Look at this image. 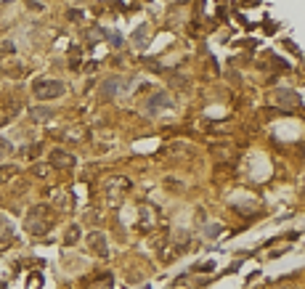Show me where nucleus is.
<instances>
[{"mask_svg": "<svg viewBox=\"0 0 305 289\" xmlns=\"http://www.w3.org/2000/svg\"><path fill=\"white\" fill-rule=\"evenodd\" d=\"M51 167L53 170H72L75 167V157H72L69 152H64V149H53L51 152Z\"/></svg>", "mask_w": 305, "mask_h": 289, "instance_id": "obj_6", "label": "nucleus"}, {"mask_svg": "<svg viewBox=\"0 0 305 289\" xmlns=\"http://www.w3.org/2000/svg\"><path fill=\"white\" fill-rule=\"evenodd\" d=\"M165 244H168V249L162 252V260H173L186 249V239H170V241H165Z\"/></svg>", "mask_w": 305, "mask_h": 289, "instance_id": "obj_9", "label": "nucleus"}, {"mask_svg": "<svg viewBox=\"0 0 305 289\" xmlns=\"http://www.w3.org/2000/svg\"><path fill=\"white\" fill-rule=\"evenodd\" d=\"M88 247L93 249L96 255H101V257H106V255H109V247H106V236H104V234H98V231H93V234L88 236Z\"/></svg>", "mask_w": 305, "mask_h": 289, "instance_id": "obj_8", "label": "nucleus"}, {"mask_svg": "<svg viewBox=\"0 0 305 289\" xmlns=\"http://www.w3.org/2000/svg\"><path fill=\"white\" fill-rule=\"evenodd\" d=\"M64 90L67 88H64L61 80H35V85H32V93L38 101H53V98L64 96Z\"/></svg>", "mask_w": 305, "mask_h": 289, "instance_id": "obj_2", "label": "nucleus"}, {"mask_svg": "<svg viewBox=\"0 0 305 289\" xmlns=\"http://www.w3.org/2000/svg\"><path fill=\"white\" fill-rule=\"evenodd\" d=\"M11 141H8V138H0V157H6V154H11Z\"/></svg>", "mask_w": 305, "mask_h": 289, "instance_id": "obj_17", "label": "nucleus"}, {"mask_svg": "<svg viewBox=\"0 0 305 289\" xmlns=\"http://www.w3.org/2000/svg\"><path fill=\"white\" fill-rule=\"evenodd\" d=\"M114 278H112V273H101V276H96L93 281L88 284V289H114Z\"/></svg>", "mask_w": 305, "mask_h": 289, "instance_id": "obj_10", "label": "nucleus"}, {"mask_svg": "<svg viewBox=\"0 0 305 289\" xmlns=\"http://www.w3.org/2000/svg\"><path fill=\"white\" fill-rule=\"evenodd\" d=\"M6 119H8V117L3 114V109H0V125H3V122H6Z\"/></svg>", "mask_w": 305, "mask_h": 289, "instance_id": "obj_18", "label": "nucleus"}, {"mask_svg": "<svg viewBox=\"0 0 305 289\" xmlns=\"http://www.w3.org/2000/svg\"><path fill=\"white\" fill-rule=\"evenodd\" d=\"M276 98H279L281 104H286V106H300V96L297 93H292V90H276Z\"/></svg>", "mask_w": 305, "mask_h": 289, "instance_id": "obj_11", "label": "nucleus"}, {"mask_svg": "<svg viewBox=\"0 0 305 289\" xmlns=\"http://www.w3.org/2000/svg\"><path fill=\"white\" fill-rule=\"evenodd\" d=\"M32 173L38 175V178H51V175H53V167H51V165H35Z\"/></svg>", "mask_w": 305, "mask_h": 289, "instance_id": "obj_14", "label": "nucleus"}, {"mask_svg": "<svg viewBox=\"0 0 305 289\" xmlns=\"http://www.w3.org/2000/svg\"><path fill=\"white\" fill-rule=\"evenodd\" d=\"M212 154H218V160H231L234 149L231 146H212Z\"/></svg>", "mask_w": 305, "mask_h": 289, "instance_id": "obj_15", "label": "nucleus"}, {"mask_svg": "<svg viewBox=\"0 0 305 289\" xmlns=\"http://www.w3.org/2000/svg\"><path fill=\"white\" fill-rule=\"evenodd\" d=\"M16 173H19V167H16V165H3V167H0V181H3V183L11 181Z\"/></svg>", "mask_w": 305, "mask_h": 289, "instance_id": "obj_13", "label": "nucleus"}, {"mask_svg": "<svg viewBox=\"0 0 305 289\" xmlns=\"http://www.w3.org/2000/svg\"><path fill=\"white\" fill-rule=\"evenodd\" d=\"M77 239H80V226L75 223V226H69V231H67V236H64V241H67V244H75Z\"/></svg>", "mask_w": 305, "mask_h": 289, "instance_id": "obj_16", "label": "nucleus"}, {"mask_svg": "<svg viewBox=\"0 0 305 289\" xmlns=\"http://www.w3.org/2000/svg\"><path fill=\"white\" fill-rule=\"evenodd\" d=\"M11 244H16V231L11 226V220H8L6 215H0V252L8 249Z\"/></svg>", "mask_w": 305, "mask_h": 289, "instance_id": "obj_5", "label": "nucleus"}, {"mask_svg": "<svg viewBox=\"0 0 305 289\" xmlns=\"http://www.w3.org/2000/svg\"><path fill=\"white\" fill-rule=\"evenodd\" d=\"M127 189H130V181H127V178H109L106 181V199L112 202V204L122 202V197H125Z\"/></svg>", "mask_w": 305, "mask_h": 289, "instance_id": "obj_4", "label": "nucleus"}, {"mask_svg": "<svg viewBox=\"0 0 305 289\" xmlns=\"http://www.w3.org/2000/svg\"><path fill=\"white\" fill-rule=\"evenodd\" d=\"M61 138H67V141H82V138H85V130L82 127H67L61 133Z\"/></svg>", "mask_w": 305, "mask_h": 289, "instance_id": "obj_12", "label": "nucleus"}, {"mask_svg": "<svg viewBox=\"0 0 305 289\" xmlns=\"http://www.w3.org/2000/svg\"><path fill=\"white\" fill-rule=\"evenodd\" d=\"M157 220H160V212H157V207L154 204H141V207H138V231H151L154 226H157Z\"/></svg>", "mask_w": 305, "mask_h": 289, "instance_id": "obj_3", "label": "nucleus"}, {"mask_svg": "<svg viewBox=\"0 0 305 289\" xmlns=\"http://www.w3.org/2000/svg\"><path fill=\"white\" fill-rule=\"evenodd\" d=\"M53 223H56V215H53V210L48 204H35V207L27 212L24 226L32 236H45L53 228Z\"/></svg>", "mask_w": 305, "mask_h": 289, "instance_id": "obj_1", "label": "nucleus"}, {"mask_svg": "<svg viewBox=\"0 0 305 289\" xmlns=\"http://www.w3.org/2000/svg\"><path fill=\"white\" fill-rule=\"evenodd\" d=\"M51 197H53V207L61 210V212H72V194L67 189H56V191H51Z\"/></svg>", "mask_w": 305, "mask_h": 289, "instance_id": "obj_7", "label": "nucleus"}]
</instances>
